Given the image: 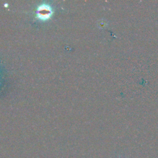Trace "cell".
Returning <instances> with one entry per match:
<instances>
[{"label":"cell","instance_id":"6da1fadb","mask_svg":"<svg viewBox=\"0 0 158 158\" xmlns=\"http://www.w3.org/2000/svg\"><path fill=\"white\" fill-rule=\"evenodd\" d=\"M48 6L45 7V9L42 10V9H39L38 11L40 12V13L38 14V16L40 19H48L49 17V16L51 15V9L49 8L47 10L46 9L47 8Z\"/></svg>","mask_w":158,"mask_h":158}]
</instances>
